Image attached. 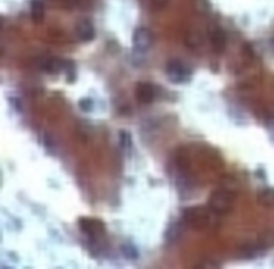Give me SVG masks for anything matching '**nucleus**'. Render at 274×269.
<instances>
[{
    "mask_svg": "<svg viewBox=\"0 0 274 269\" xmlns=\"http://www.w3.org/2000/svg\"><path fill=\"white\" fill-rule=\"evenodd\" d=\"M210 208L201 206L188 207L183 211V222L195 231H203L211 224Z\"/></svg>",
    "mask_w": 274,
    "mask_h": 269,
    "instance_id": "1",
    "label": "nucleus"
},
{
    "mask_svg": "<svg viewBox=\"0 0 274 269\" xmlns=\"http://www.w3.org/2000/svg\"><path fill=\"white\" fill-rule=\"evenodd\" d=\"M235 195L228 190H216L209 197L208 207L216 215H227L234 207Z\"/></svg>",
    "mask_w": 274,
    "mask_h": 269,
    "instance_id": "2",
    "label": "nucleus"
},
{
    "mask_svg": "<svg viewBox=\"0 0 274 269\" xmlns=\"http://www.w3.org/2000/svg\"><path fill=\"white\" fill-rule=\"evenodd\" d=\"M79 227L83 234L88 237L90 244L93 247L99 245L105 235L104 223L97 219L82 218L79 221Z\"/></svg>",
    "mask_w": 274,
    "mask_h": 269,
    "instance_id": "3",
    "label": "nucleus"
},
{
    "mask_svg": "<svg viewBox=\"0 0 274 269\" xmlns=\"http://www.w3.org/2000/svg\"><path fill=\"white\" fill-rule=\"evenodd\" d=\"M165 73L174 84H183L191 78V71L189 69L178 59H173L166 65Z\"/></svg>",
    "mask_w": 274,
    "mask_h": 269,
    "instance_id": "4",
    "label": "nucleus"
},
{
    "mask_svg": "<svg viewBox=\"0 0 274 269\" xmlns=\"http://www.w3.org/2000/svg\"><path fill=\"white\" fill-rule=\"evenodd\" d=\"M132 43L134 50L138 53H145L149 50L153 43L151 31L146 27H138L132 37Z\"/></svg>",
    "mask_w": 274,
    "mask_h": 269,
    "instance_id": "5",
    "label": "nucleus"
},
{
    "mask_svg": "<svg viewBox=\"0 0 274 269\" xmlns=\"http://www.w3.org/2000/svg\"><path fill=\"white\" fill-rule=\"evenodd\" d=\"M136 99L142 104H150L156 98V88L150 83H139L135 91Z\"/></svg>",
    "mask_w": 274,
    "mask_h": 269,
    "instance_id": "6",
    "label": "nucleus"
},
{
    "mask_svg": "<svg viewBox=\"0 0 274 269\" xmlns=\"http://www.w3.org/2000/svg\"><path fill=\"white\" fill-rule=\"evenodd\" d=\"M75 33L77 38H79L82 42L88 43L92 41L95 37V30L92 23L89 22L87 19H83L76 25Z\"/></svg>",
    "mask_w": 274,
    "mask_h": 269,
    "instance_id": "7",
    "label": "nucleus"
},
{
    "mask_svg": "<svg viewBox=\"0 0 274 269\" xmlns=\"http://www.w3.org/2000/svg\"><path fill=\"white\" fill-rule=\"evenodd\" d=\"M67 61L57 57L46 58L41 63V69L48 74H58L65 71Z\"/></svg>",
    "mask_w": 274,
    "mask_h": 269,
    "instance_id": "8",
    "label": "nucleus"
},
{
    "mask_svg": "<svg viewBox=\"0 0 274 269\" xmlns=\"http://www.w3.org/2000/svg\"><path fill=\"white\" fill-rule=\"evenodd\" d=\"M210 40L216 53H222L226 47V34L219 27H216L210 33Z\"/></svg>",
    "mask_w": 274,
    "mask_h": 269,
    "instance_id": "9",
    "label": "nucleus"
},
{
    "mask_svg": "<svg viewBox=\"0 0 274 269\" xmlns=\"http://www.w3.org/2000/svg\"><path fill=\"white\" fill-rule=\"evenodd\" d=\"M44 5L41 0H32L30 4V17L34 24H41L44 20Z\"/></svg>",
    "mask_w": 274,
    "mask_h": 269,
    "instance_id": "10",
    "label": "nucleus"
},
{
    "mask_svg": "<svg viewBox=\"0 0 274 269\" xmlns=\"http://www.w3.org/2000/svg\"><path fill=\"white\" fill-rule=\"evenodd\" d=\"M182 232H183V225H182V223L173 222L172 224L168 225L165 231V240L168 241V243H175V241H177L181 237Z\"/></svg>",
    "mask_w": 274,
    "mask_h": 269,
    "instance_id": "11",
    "label": "nucleus"
},
{
    "mask_svg": "<svg viewBox=\"0 0 274 269\" xmlns=\"http://www.w3.org/2000/svg\"><path fill=\"white\" fill-rule=\"evenodd\" d=\"M258 203L264 207H274V189L273 188H267L263 191L259 192L257 196Z\"/></svg>",
    "mask_w": 274,
    "mask_h": 269,
    "instance_id": "12",
    "label": "nucleus"
},
{
    "mask_svg": "<svg viewBox=\"0 0 274 269\" xmlns=\"http://www.w3.org/2000/svg\"><path fill=\"white\" fill-rule=\"evenodd\" d=\"M118 139H119V146L121 147L122 150L129 153L133 146L132 134L128 130H120L118 133Z\"/></svg>",
    "mask_w": 274,
    "mask_h": 269,
    "instance_id": "13",
    "label": "nucleus"
},
{
    "mask_svg": "<svg viewBox=\"0 0 274 269\" xmlns=\"http://www.w3.org/2000/svg\"><path fill=\"white\" fill-rule=\"evenodd\" d=\"M121 253L123 254V257L129 260V261H137L139 259V252L137 248L131 244V243H125L121 245L120 247Z\"/></svg>",
    "mask_w": 274,
    "mask_h": 269,
    "instance_id": "14",
    "label": "nucleus"
},
{
    "mask_svg": "<svg viewBox=\"0 0 274 269\" xmlns=\"http://www.w3.org/2000/svg\"><path fill=\"white\" fill-rule=\"evenodd\" d=\"M258 245L263 250H267V249H269V248L273 247L274 246V233L270 232V231L264 233V235L258 241Z\"/></svg>",
    "mask_w": 274,
    "mask_h": 269,
    "instance_id": "15",
    "label": "nucleus"
},
{
    "mask_svg": "<svg viewBox=\"0 0 274 269\" xmlns=\"http://www.w3.org/2000/svg\"><path fill=\"white\" fill-rule=\"evenodd\" d=\"M79 106L83 112L88 113V112L92 111L93 102L91 101V99H89V98H83L79 101Z\"/></svg>",
    "mask_w": 274,
    "mask_h": 269,
    "instance_id": "16",
    "label": "nucleus"
},
{
    "mask_svg": "<svg viewBox=\"0 0 274 269\" xmlns=\"http://www.w3.org/2000/svg\"><path fill=\"white\" fill-rule=\"evenodd\" d=\"M43 142H44V145H45V147L47 149H53L55 147V144H54V141L52 139V136H50L48 134L44 135Z\"/></svg>",
    "mask_w": 274,
    "mask_h": 269,
    "instance_id": "17",
    "label": "nucleus"
}]
</instances>
